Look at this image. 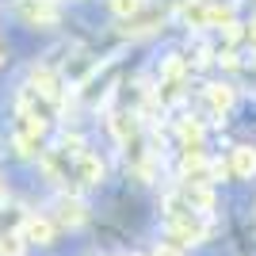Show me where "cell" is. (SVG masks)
<instances>
[{"instance_id": "cell-13", "label": "cell", "mask_w": 256, "mask_h": 256, "mask_svg": "<svg viewBox=\"0 0 256 256\" xmlns=\"http://www.w3.org/2000/svg\"><path fill=\"white\" fill-rule=\"evenodd\" d=\"M0 199H4V184H0Z\"/></svg>"}, {"instance_id": "cell-10", "label": "cell", "mask_w": 256, "mask_h": 256, "mask_svg": "<svg viewBox=\"0 0 256 256\" xmlns=\"http://www.w3.org/2000/svg\"><path fill=\"white\" fill-rule=\"evenodd\" d=\"M107 4H111V12H115V16H138L142 12V0H107Z\"/></svg>"}, {"instance_id": "cell-5", "label": "cell", "mask_w": 256, "mask_h": 256, "mask_svg": "<svg viewBox=\"0 0 256 256\" xmlns=\"http://www.w3.org/2000/svg\"><path fill=\"white\" fill-rule=\"evenodd\" d=\"M230 168H234L241 180L256 176V150H252V146H237V150H234V160H230Z\"/></svg>"}, {"instance_id": "cell-7", "label": "cell", "mask_w": 256, "mask_h": 256, "mask_svg": "<svg viewBox=\"0 0 256 256\" xmlns=\"http://www.w3.org/2000/svg\"><path fill=\"white\" fill-rule=\"evenodd\" d=\"M84 218L88 214H84V203H80V199H62V203H58V222L62 226H80Z\"/></svg>"}, {"instance_id": "cell-8", "label": "cell", "mask_w": 256, "mask_h": 256, "mask_svg": "<svg viewBox=\"0 0 256 256\" xmlns=\"http://www.w3.org/2000/svg\"><path fill=\"white\" fill-rule=\"evenodd\" d=\"M180 138H184V150H199V142H203V126H199L195 118H184V122H180Z\"/></svg>"}, {"instance_id": "cell-9", "label": "cell", "mask_w": 256, "mask_h": 256, "mask_svg": "<svg viewBox=\"0 0 256 256\" xmlns=\"http://www.w3.org/2000/svg\"><path fill=\"white\" fill-rule=\"evenodd\" d=\"M0 256H23L20 234H0Z\"/></svg>"}, {"instance_id": "cell-11", "label": "cell", "mask_w": 256, "mask_h": 256, "mask_svg": "<svg viewBox=\"0 0 256 256\" xmlns=\"http://www.w3.org/2000/svg\"><path fill=\"white\" fill-rule=\"evenodd\" d=\"M153 256H180V248H176V245H168V241H160V245L153 248Z\"/></svg>"}, {"instance_id": "cell-3", "label": "cell", "mask_w": 256, "mask_h": 256, "mask_svg": "<svg viewBox=\"0 0 256 256\" xmlns=\"http://www.w3.org/2000/svg\"><path fill=\"white\" fill-rule=\"evenodd\" d=\"M73 180L80 184V188H96V184L104 180V160H100L92 150H84L76 157V164H73Z\"/></svg>"}, {"instance_id": "cell-2", "label": "cell", "mask_w": 256, "mask_h": 256, "mask_svg": "<svg viewBox=\"0 0 256 256\" xmlns=\"http://www.w3.org/2000/svg\"><path fill=\"white\" fill-rule=\"evenodd\" d=\"M20 241L23 245H54V234H58V226L50 222V218H42V214H27L20 222Z\"/></svg>"}, {"instance_id": "cell-1", "label": "cell", "mask_w": 256, "mask_h": 256, "mask_svg": "<svg viewBox=\"0 0 256 256\" xmlns=\"http://www.w3.org/2000/svg\"><path fill=\"white\" fill-rule=\"evenodd\" d=\"M16 16L31 27H54L62 20V8L54 0H16Z\"/></svg>"}, {"instance_id": "cell-6", "label": "cell", "mask_w": 256, "mask_h": 256, "mask_svg": "<svg viewBox=\"0 0 256 256\" xmlns=\"http://www.w3.org/2000/svg\"><path fill=\"white\" fill-rule=\"evenodd\" d=\"M206 104H210L214 115H226V111L234 107V88L230 84H210L206 88Z\"/></svg>"}, {"instance_id": "cell-4", "label": "cell", "mask_w": 256, "mask_h": 256, "mask_svg": "<svg viewBox=\"0 0 256 256\" xmlns=\"http://www.w3.org/2000/svg\"><path fill=\"white\" fill-rule=\"evenodd\" d=\"M180 20L188 23V27H210V4H203V0H184Z\"/></svg>"}, {"instance_id": "cell-12", "label": "cell", "mask_w": 256, "mask_h": 256, "mask_svg": "<svg viewBox=\"0 0 256 256\" xmlns=\"http://www.w3.org/2000/svg\"><path fill=\"white\" fill-rule=\"evenodd\" d=\"M0 62H4V46H0Z\"/></svg>"}]
</instances>
